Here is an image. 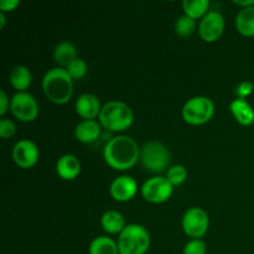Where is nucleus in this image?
Segmentation results:
<instances>
[{
  "label": "nucleus",
  "mask_w": 254,
  "mask_h": 254,
  "mask_svg": "<svg viewBox=\"0 0 254 254\" xmlns=\"http://www.w3.org/2000/svg\"><path fill=\"white\" fill-rule=\"evenodd\" d=\"M101 102L94 94L83 93L77 98L76 112L84 119H94L101 113Z\"/></svg>",
  "instance_id": "nucleus-13"
},
{
  "label": "nucleus",
  "mask_w": 254,
  "mask_h": 254,
  "mask_svg": "<svg viewBox=\"0 0 254 254\" xmlns=\"http://www.w3.org/2000/svg\"><path fill=\"white\" fill-rule=\"evenodd\" d=\"M10 109L17 119L32 122L39 114V106L34 97L26 92H17L10 101Z\"/></svg>",
  "instance_id": "nucleus-8"
},
{
  "label": "nucleus",
  "mask_w": 254,
  "mask_h": 254,
  "mask_svg": "<svg viewBox=\"0 0 254 254\" xmlns=\"http://www.w3.org/2000/svg\"><path fill=\"white\" fill-rule=\"evenodd\" d=\"M236 5H240L243 7H250L254 6V0H233Z\"/></svg>",
  "instance_id": "nucleus-31"
},
{
  "label": "nucleus",
  "mask_w": 254,
  "mask_h": 254,
  "mask_svg": "<svg viewBox=\"0 0 254 254\" xmlns=\"http://www.w3.org/2000/svg\"><path fill=\"white\" fill-rule=\"evenodd\" d=\"M67 69L52 68L45 73L42 79V89L51 102L64 104L69 101L73 93V82Z\"/></svg>",
  "instance_id": "nucleus-2"
},
{
  "label": "nucleus",
  "mask_w": 254,
  "mask_h": 254,
  "mask_svg": "<svg viewBox=\"0 0 254 254\" xmlns=\"http://www.w3.org/2000/svg\"><path fill=\"white\" fill-rule=\"evenodd\" d=\"M183 228L185 233L195 240H200L208 228V216L202 208L191 207L183 217Z\"/></svg>",
  "instance_id": "nucleus-9"
},
{
  "label": "nucleus",
  "mask_w": 254,
  "mask_h": 254,
  "mask_svg": "<svg viewBox=\"0 0 254 254\" xmlns=\"http://www.w3.org/2000/svg\"><path fill=\"white\" fill-rule=\"evenodd\" d=\"M150 247V235L143 226L131 223L119 233V254H145Z\"/></svg>",
  "instance_id": "nucleus-4"
},
{
  "label": "nucleus",
  "mask_w": 254,
  "mask_h": 254,
  "mask_svg": "<svg viewBox=\"0 0 254 254\" xmlns=\"http://www.w3.org/2000/svg\"><path fill=\"white\" fill-rule=\"evenodd\" d=\"M254 89V84L251 81H245L241 82L240 84L236 88V94H237V98H243L246 99L250 94H252Z\"/></svg>",
  "instance_id": "nucleus-28"
},
{
  "label": "nucleus",
  "mask_w": 254,
  "mask_h": 254,
  "mask_svg": "<svg viewBox=\"0 0 254 254\" xmlns=\"http://www.w3.org/2000/svg\"><path fill=\"white\" fill-rule=\"evenodd\" d=\"M54 57L60 66L68 67V64L77 59L76 47L69 41H61L55 47Z\"/></svg>",
  "instance_id": "nucleus-18"
},
{
  "label": "nucleus",
  "mask_w": 254,
  "mask_h": 254,
  "mask_svg": "<svg viewBox=\"0 0 254 254\" xmlns=\"http://www.w3.org/2000/svg\"><path fill=\"white\" fill-rule=\"evenodd\" d=\"M186 178H188V171H186L185 166L184 165L171 166L168 171V176H166L169 183L173 186L181 185V184L186 180Z\"/></svg>",
  "instance_id": "nucleus-24"
},
{
  "label": "nucleus",
  "mask_w": 254,
  "mask_h": 254,
  "mask_svg": "<svg viewBox=\"0 0 254 254\" xmlns=\"http://www.w3.org/2000/svg\"><path fill=\"white\" fill-rule=\"evenodd\" d=\"M183 6L185 10V15L192 17V19H197V17L207 14L210 1L208 0H184Z\"/></svg>",
  "instance_id": "nucleus-22"
},
{
  "label": "nucleus",
  "mask_w": 254,
  "mask_h": 254,
  "mask_svg": "<svg viewBox=\"0 0 254 254\" xmlns=\"http://www.w3.org/2000/svg\"><path fill=\"white\" fill-rule=\"evenodd\" d=\"M56 171L64 180H73L81 173V163L72 154H64L57 160Z\"/></svg>",
  "instance_id": "nucleus-14"
},
{
  "label": "nucleus",
  "mask_w": 254,
  "mask_h": 254,
  "mask_svg": "<svg viewBox=\"0 0 254 254\" xmlns=\"http://www.w3.org/2000/svg\"><path fill=\"white\" fill-rule=\"evenodd\" d=\"M103 155L111 168L116 170H128L136 164L140 156V150L133 138L128 135H117L106 144Z\"/></svg>",
  "instance_id": "nucleus-1"
},
{
  "label": "nucleus",
  "mask_w": 254,
  "mask_h": 254,
  "mask_svg": "<svg viewBox=\"0 0 254 254\" xmlns=\"http://www.w3.org/2000/svg\"><path fill=\"white\" fill-rule=\"evenodd\" d=\"M134 119L133 111L128 104L119 101L107 102L99 113V122L106 129L121 131L131 126Z\"/></svg>",
  "instance_id": "nucleus-3"
},
{
  "label": "nucleus",
  "mask_w": 254,
  "mask_h": 254,
  "mask_svg": "<svg viewBox=\"0 0 254 254\" xmlns=\"http://www.w3.org/2000/svg\"><path fill=\"white\" fill-rule=\"evenodd\" d=\"M236 27L245 36H254V6L243 7L236 16Z\"/></svg>",
  "instance_id": "nucleus-19"
},
{
  "label": "nucleus",
  "mask_w": 254,
  "mask_h": 254,
  "mask_svg": "<svg viewBox=\"0 0 254 254\" xmlns=\"http://www.w3.org/2000/svg\"><path fill=\"white\" fill-rule=\"evenodd\" d=\"M5 25V15L4 12L0 11V27H4Z\"/></svg>",
  "instance_id": "nucleus-32"
},
{
  "label": "nucleus",
  "mask_w": 254,
  "mask_h": 254,
  "mask_svg": "<svg viewBox=\"0 0 254 254\" xmlns=\"http://www.w3.org/2000/svg\"><path fill=\"white\" fill-rule=\"evenodd\" d=\"M0 104H1V106H0V114H1V116H4L7 111V106H9V98H7V96H6V93H5L4 89H1V91H0Z\"/></svg>",
  "instance_id": "nucleus-30"
},
{
  "label": "nucleus",
  "mask_w": 254,
  "mask_h": 254,
  "mask_svg": "<svg viewBox=\"0 0 254 254\" xmlns=\"http://www.w3.org/2000/svg\"><path fill=\"white\" fill-rule=\"evenodd\" d=\"M101 134V126L94 119H84L77 124L74 135L82 143H92Z\"/></svg>",
  "instance_id": "nucleus-15"
},
{
  "label": "nucleus",
  "mask_w": 254,
  "mask_h": 254,
  "mask_svg": "<svg viewBox=\"0 0 254 254\" xmlns=\"http://www.w3.org/2000/svg\"><path fill=\"white\" fill-rule=\"evenodd\" d=\"M215 112V104L208 97L197 96L189 99L183 108V117L186 123L200 126L210 121Z\"/></svg>",
  "instance_id": "nucleus-6"
},
{
  "label": "nucleus",
  "mask_w": 254,
  "mask_h": 254,
  "mask_svg": "<svg viewBox=\"0 0 254 254\" xmlns=\"http://www.w3.org/2000/svg\"><path fill=\"white\" fill-rule=\"evenodd\" d=\"M87 71H88V66H87L86 61H83L82 59H76L67 67V72L73 79H79L84 77Z\"/></svg>",
  "instance_id": "nucleus-25"
},
{
  "label": "nucleus",
  "mask_w": 254,
  "mask_h": 254,
  "mask_svg": "<svg viewBox=\"0 0 254 254\" xmlns=\"http://www.w3.org/2000/svg\"><path fill=\"white\" fill-rule=\"evenodd\" d=\"M89 254H119L118 243L107 236H99L89 245Z\"/></svg>",
  "instance_id": "nucleus-21"
},
{
  "label": "nucleus",
  "mask_w": 254,
  "mask_h": 254,
  "mask_svg": "<svg viewBox=\"0 0 254 254\" xmlns=\"http://www.w3.org/2000/svg\"><path fill=\"white\" fill-rule=\"evenodd\" d=\"M101 223L104 231L112 233V235L121 233L126 228V220H124L123 215L114 210H109L104 212L101 218Z\"/></svg>",
  "instance_id": "nucleus-17"
},
{
  "label": "nucleus",
  "mask_w": 254,
  "mask_h": 254,
  "mask_svg": "<svg viewBox=\"0 0 254 254\" xmlns=\"http://www.w3.org/2000/svg\"><path fill=\"white\" fill-rule=\"evenodd\" d=\"M12 158L20 168L30 169L39 160V149L34 141L22 139L12 148Z\"/></svg>",
  "instance_id": "nucleus-11"
},
{
  "label": "nucleus",
  "mask_w": 254,
  "mask_h": 254,
  "mask_svg": "<svg viewBox=\"0 0 254 254\" xmlns=\"http://www.w3.org/2000/svg\"><path fill=\"white\" fill-rule=\"evenodd\" d=\"M230 109L238 123L242 126H251L254 123V109L246 99H233L230 104Z\"/></svg>",
  "instance_id": "nucleus-16"
},
{
  "label": "nucleus",
  "mask_w": 254,
  "mask_h": 254,
  "mask_svg": "<svg viewBox=\"0 0 254 254\" xmlns=\"http://www.w3.org/2000/svg\"><path fill=\"white\" fill-rule=\"evenodd\" d=\"M10 82L19 92H24L31 84V72L25 66H16L10 72Z\"/></svg>",
  "instance_id": "nucleus-20"
},
{
  "label": "nucleus",
  "mask_w": 254,
  "mask_h": 254,
  "mask_svg": "<svg viewBox=\"0 0 254 254\" xmlns=\"http://www.w3.org/2000/svg\"><path fill=\"white\" fill-rule=\"evenodd\" d=\"M136 191H138V184L134 180L131 176H118L114 179L109 188V192H111L112 197L117 201H129L135 196Z\"/></svg>",
  "instance_id": "nucleus-12"
},
{
  "label": "nucleus",
  "mask_w": 254,
  "mask_h": 254,
  "mask_svg": "<svg viewBox=\"0 0 254 254\" xmlns=\"http://www.w3.org/2000/svg\"><path fill=\"white\" fill-rule=\"evenodd\" d=\"M19 4V0H2V1H0V9H1L2 12L11 11V10H14Z\"/></svg>",
  "instance_id": "nucleus-29"
},
{
  "label": "nucleus",
  "mask_w": 254,
  "mask_h": 254,
  "mask_svg": "<svg viewBox=\"0 0 254 254\" xmlns=\"http://www.w3.org/2000/svg\"><path fill=\"white\" fill-rule=\"evenodd\" d=\"M196 21L192 17L188 16V15H183L179 17L175 22V31L179 36H190L193 31H195Z\"/></svg>",
  "instance_id": "nucleus-23"
},
{
  "label": "nucleus",
  "mask_w": 254,
  "mask_h": 254,
  "mask_svg": "<svg viewBox=\"0 0 254 254\" xmlns=\"http://www.w3.org/2000/svg\"><path fill=\"white\" fill-rule=\"evenodd\" d=\"M183 254H206V245L202 240H192L184 247Z\"/></svg>",
  "instance_id": "nucleus-26"
},
{
  "label": "nucleus",
  "mask_w": 254,
  "mask_h": 254,
  "mask_svg": "<svg viewBox=\"0 0 254 254\" xmlns=\"http://www.w3.org/2000/svg\"><path fill=\"white\" fill-rule=\"evenodd\" d=\"M140 161L146 170L151 173H161L170 164V153L164 144L159 141H149L140 149Z\"/></svg>",
  "instance_id": "nucleus-5"
},
{
  "label": "nucleus",
  "mask_w": 254,
  "mask_h": 254,
  "mask_svg": "<svg viewBox=\"0 0 254 254\" xmlns=\"http://www.w3.org/2000/svg\"><path fill=\"white\" fill-rule=\"evenodd\" d=\"M15 131H16V127L11 121L5 118L0 121V136L1 138H10V136L14 135Z\"/></svg>",
  "instance_id": "nucleus-27"
},
{
  "label": "nucleus",
  "mask_w": 254,
  "mask_h": 254,
  "mask_svg": "<svg viewBox=\"0 0 254 254\" xmlns=\"http://www.w3.org/2000/svg\"><path fill=\"white\" fill-rule=\"evenodd\" d=\"M225 29V19L218 11H208L198 25V32L206 42H213L222 35Z\"/></svg>",
  "instance_id": "nucleus-10"
},
{
  "label": "nucleus",
  "mask_w": 254,
  "mask_h": 254,
  "mask_svg": "<svg viewBox=\"0 0 254 254\" xmlns=\"http://www.w3.org/2000/svg\"><path fill=\"white\" fill-rule=\"evenodd\" d=\"M141 195L146 201L153 203L165 202L173 195V185L169 183L168 179L161 178V176H155L145 183L141 186Z\"/></svg>",
  "instance_id": "nucleus-7"
}]
</instances>
